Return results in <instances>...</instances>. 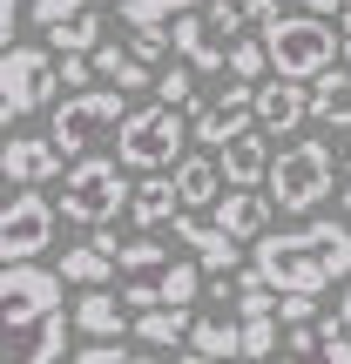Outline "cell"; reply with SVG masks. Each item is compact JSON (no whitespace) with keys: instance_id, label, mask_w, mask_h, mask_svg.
I'll use <instances>...</instances> for the list:
<instances>
[{"instance_id":"obj_1","label":"cell","mask_w":351,"mask_h":364,"mask_svg":"<svg viewBox=\"0 0 351 364\" xmlns=\"http://www.w3.org/2000/svg\"><path fill=\"white\" fill-rule=\"evenodd\" d=\"M263 41H271V68L290 81H318L325 68L345 61V27H325V14H277L271 27H263Z\"/></svg>"},{"instance_id":"obj_2","label":"cell","mask_w":351,"mask_h":364,"mask_svg":"<svg viewBox=\"0 0 351 364\" xmlns=\"http://www.w3.org/2000/svg\"><path fill=\"white\" fill-rule=\"evenodd\" d=\"M122 169H129L122 156H75V162H68V189L54 196L61 216L68 223H88V230H108V223L122 216V203L135 196V182Z\"/></svg>"},{"instance_id":"obj_3","label":"cell","mask_w":351,"mask_h":364,"mask_svg":"<svg viewBox=\"0 0 351 364\" xmlns=\"http://www.w3.org/2000/svg\"><path fill=\"white\" fill-rule=\"evenodd\" d=\"M189 108H169V102H149V108H129V122H122V162L129 169H176L182 162V142H189Z\"/></svg>"},{"instance_id":"obj_4","label":"cell","mask_w":351,"mask_h":364,"mask_svg":"<svg viewBox=\"0 0 351 364\" xmlns=\"http://www.w3.org/2000/svg\"><path fill=\"white\" fill-rule=\"evenodd\" d=\"M263 189H271V203L284 209V216H311L331 196V149L325 142H290L284 156H271Z\"/></svg>"},{"instance_id":"obj_5","label":"cell","mask_w":351,"mask_h":364,"mask_svg":"<svg viewBox=\"0 0 351 364\" xmlns=\"http://www.w3.org/2000/svg\"><path fill=\"white\" fill-rule=\"evenodd\" d=\"M257 270L277 284V297H290V290H304V297H325L338 277L325 270V257H318V243H311V230H263L257 236Z\"/></svg>"},{"instance_id":"obj_6","label":"cell","mask_w":351,"mask_h":364,"mask_svg":"<svg viewBox=\"0 0 351 364\" xmlns=\"http://www.w3.org/2000/svg\"><path fill=\"white\" fill-rule=\"evenodd\" d=\"M122 122H129V88H68V102L54 108L48 135H54V142H61V156L75 162L81 149L95 142V135L122 129Z\"/></svg>"},{"instance_id":"obj_7","label":"cell","mask_w":351,"mask_h":364,"mask_svg":"<svg viewBox=\"0 0 351 364\" xmlns=\"http://www.w3.org/2000/svg\"><path fill=\"white\" fill-rule=\"evenodd\" d=\"M243 27H250V14L243 7H230V0H209V7H189V14H176V54L189 68H230V48L243 41Z\"/></svg>"},{"instance_id":"obj_8","label":"cell","mask_w":351,"mask_h":364,"mask_svg":"<svg viewBox=\"0 0 351 364\" xmlns=\"http://www.w3.org/2000/svg\"><path fill=\"white\" fill-rule=\"evenodd\" d=\"M54 88H61L54 48H21V41H7V54H0V115H7V129L21 115H34L41 102H54Z\"/></svg>"},{"instance_id":"obj_9","label":"cell","mask_w":351,"mask_h":364,"mask_svg":"<svg viewBox=\"0 0 351 364\" xmlns=\"http://www.w3.org/2000/svg\"><path fill=\"white\" fill-rule=\"evenodd\" d=\"M54 209L61 203H48L41 189H14L7 216H0V257L7 263H34L41 250L54 243Z\"/></svg>"},{"instance_id":"obj_10","label":"cell","mask_w":351,"mask_h":364,"mask_svg":"<svg viewBox=\"0 0 351 364\" xmlns=\"http://www.w3.org/2000/svg\"><path fill=\"white\" fill-rule=\"evenodd\" d=\"M68 351V311H34V317H7V358L0 364H61Z\"/></svg>"},{"instance_id":"obj_11","label":"cell","mask_w":351,"mask_h":364,"mask_svg":"<svg viewBox=\"0 0 351 364\" xmlns=\"http://www.w3.org/2000/svg\"><path fill=\"white\" fill-rule=\"evenodd\" d=\"M189 129H196V142H209V149H223L230 135L257 129V81H230V88H223V102L196 108Z\"/></svg>"},{"instance_id":"obj_12","label":"cell","mask_w":351,"mask_h":364,"mask_svg":"<svg viewBox=\"0 0 351 364\" xmlns=\"http://www.w3.org/2000/svg\"><path fill=\"white\" fill-rule=\"evenodd\" d=\"M7 182L14 189H48L54 176L68 169V156H61V142H54V135H14L7 129Z\"/></svg>"},{"instance_id":"obj_13","label":"cell","mask_w":351,"mask_h":364,"mask_svg":"<svg viewBox=\"0 0 351 364\" xmlns=\"http://www.w3.org/2000/svg\"><path fill=\"white\" fill-rule=\"evenodd\" d=\"M61 270H41V263H7V277H0V304H7V317H34V311H54L61 304Z\"/></svg>"},{"instance_id":"obj_14","label":"cell","mask_w":351,"mask_h":364,"mask_svg":"<svg viewBox=\"0 0 351 364\" xmlns=\"http://www.w3.org/2000/svg\"><path fill=\"white\" fill-rule=\"evenodd\" d=\"M304 115H311V81H290V75L257 81V129L263 135H298Z\"/></svg>"},{"instance_id":"obj_15","label":"cell","mask_w":351,"mask_h":364,"mask_svg":"<svg viewBox=\"0 0 351 364\" xmlns=\"http://www.w3.org/2000/svg\"><path fill=\"white\" fill-rule=\"evenodd\" d=\"M75 331H81V338H129V331H135V304L122 297V290L95 284L88 297L75 304Z\"/></svg>"},{"instance_id":"obj_16","label":"cell","mask_w":351,"mask_h":364,"mask_svg":"<svg viewBox=\"0 0 351 364\" xmlns=\"http://www.w3.org/2000/svg\"><path fill=\"white\" fill-rule=\"evenodd\" d=\"M271 209H277V203H271V189H236V182H230V189L216 196V209H209V216H216L230 236L257 243V236H263V223H271Z\"/></svg>"},{"instance_id":"obj_17","label":"cell","mask_w":351,"mask_h":364,"mask_svg":"<svg viewBox=\"0 0 351 364\" xmlns=\"http://www.w3.org/2000/svg\"><path fill=\"white\" fill-rule=\"evenodd\" d=\"M129 216L142 223V230H162V223H176V216H182V189H176V176L142 169V182H135V196H129Z\"/></svg>"},{"instance_id":"obj_18","label":"cell","mask_w":351,"mask_h":364,"mask_svg":"<svg viewBox=\"0 0 351 364\" xmlns=\"http://www.w3.org/2000/svg\"><path fill=\"white\" fill-rule=\"evenodd\" d=\"M216 162H223V176H230L236 189H263V176H271V149H263V129L230 135V142L216 149Z\"/></svg>"},{"instance_id":"obj_19","label":"cell","mask_w":351,"mask_h":364,"mask_svg":"<svg viewBox=\"0 0 351 364\" xmlns=\"http://www.w3.org/2000/svg\"><path fill=\"white\" fill-rule=\"evenodd\" d=\"M176 189H182V209H216V196L230 189V176L209 156H182L176 162Z\"/></svg>"},{"instance_id":"obj_20","label":"cell","mask_w":351,"mask_h":364,"mask_svg":"<svg viewBox=\"0 0 351 364\" xmlns=\"http://www.w3.org/2000/svg\"><path fill=\"white\" fill-rule=\"evenodd\" d=\"M311 115L325 129H351V68H325L311 81Z\"/></svg>"},{"instance_id":"obj_21","label":"cell","mask_w":351,"mask_h":364,"mask_svg":"<svg viewBox=\"0 0 351 364\" xmlns=\"http://www.w3.org/2000/svg\"><path fill=\"white\" fill-rule=\"evenodd\" d=\"M108 270H115V250H108L102 236H95V243H75V250L61 257V277H68V284H81V290L108 284Z\"/></svg>"},{"instance_id":"obj_22","label":"cell","mask_w":351,"mask_h":364,"mask_svg":"<svg viewBox=\"0 0 351 364\" xmlns=\"http://www.w3.org/2000/svg\"><path fill=\"white\" fill-rule=\"evenodd\" d=\"M189 331H196L189 304H156V311L135 317V338H142V344H182Z\"/></svg>"},{"instance_id":"obj_23","label":"cell","mask_w":351,"mask_h":364,"mask_svg":"<svg viewBox=\"0 0 351 364\" xmlns=\"http://www.w3.org/2000/svg\"><path fill=\"white\" fill-rule=\"evenodd\" d=\"M203 257H169V263H162V270H156V284H162V304H196V297H203Z\"/></svg>"},{"instance_id":"obj_24","label":"cell","mask_w":351,"mask_h":364,"mask_svg":"<svg viewBox=\"0 0 351 364\" xmlns=\"http://www.w3.org/2000/svg\"><path fill=\"white\" fill-rule=\"evenodd\" d=\"M304 230H311V243H318V257H325V270L351 284V230H345V223H331V216H311Z\"/></svg>"},{"instance_id":"obj_25","label":"cell","mask_w":351,"mask_h":364,"mask_svg":"<svg viewBox=\"0 0 351 364\" xmlns=\"http://www.w3.org/2000/svg\"><path fill=\"white\" fill-rule=\"evenodd\" d=\"M189 344L209 358H243V317H196Z\"/></svg>"},{"instance_id":"obj_26","label":"cell","mask_w":351,"mask_h":364,"mask_svg":"<svg viewBox=\"0 0 351 364\" xmlns=\"http://www.w3.org/2000/svg\"><path fill=\"white\" fill-rule=\"evenodd\" d=\"M102 27H108V21L88 7V14H75V21L48 27V48H54V54H95V48H102Z\"/></svg>"},{"instance_id":"obj_27","label":"cell","mask_w":351,"mask_h":364,"mask_svg":"<svg viewBox=\"0 0 351 364\" xmlns=\"http://www.w3.org/2000/svg\"><path fill=\"white\" fill-rule=\"evenodd\" d=\"M196 75H203V68H189V61L176 54V61L156 75V102H169V108H196Z\"/></svg>"},{"instance_id":"obj_28","label":"cell","mask_w":351,"mask_h":364,"mask_svg":"<svg viewBox=\"0 0 351 364\" xmlns=\"http://www.w3.org/2000/svg\"><path fill=\"white\" fill-rule=\"evenodd\" d=\"M271 311H277V284L257 270V263H250L243 284H236V317H271Z\"/></svg>"},{"instance_id":"obj_29","label":"cell","mask_w":351,"mask_h":364,"mask_svg":"<svg viewBox=\"0 0 351 364\" xmlns=\"http://www.w3.org/2000/svg\"><path fill=\"white\" fill-rule=\"evenodd\" d=\"M129 48L142 54V61H162V54H176V27L169 21H135L129 27Z\"/></svg>"},{"instance_id":"obj_30","label":"cell","mask_w":351,"mask_h":364,"mask_svg":"<svg viewBox=\"0 0 351 364\" xmlns=\"http://www.w3.org/2000/svg\"><path fill=\"white\" fill-rule=\"evenodd\" d=\"M189 7H209V0H115V14L122 21H176V14H189Z\"/></svg>"},{"instance_id":"obj_31","label":"cell","mask_w":351,"mask_h":364,"mask_svg":"<svg viewBox=\"0 0 351 364\" xmlns=\"http://www.w3.org/2000/svg\"><path fill=\"white\" fill-rule=\"evenodd\" d=\"M230 75L236 81H263L271 75V41H236L230 48Z\"/></svg>"},{"instance_id":"obj_32","label":"cell","mask_w":351,"mask_h":364,"mask_svg":"<svg viewBox=\"0 0 351 364\" xmlns=\"http://www.w3.org/2000/svg\"><path fill=\"white\" fill-rule=\"evenodd\" d=\"M115 263L142 277V270H162L169 257H162V243H149V236H129V243H115Z\"/></svg>"},{"instance_id":"obj_33","label":"cell","mask_w":351,"mask_h":364,"mask_svg":"<svg viewBox=\"0 0 351 364\" xmlns=\"http://www.w3.org/2000/svg\"><path fill=\"white\" fill-rule=\"evenodd\" d=\"M75 364H156L149 351H122L115 338H95L88 351H75Z\"/></svg>"},{"instance_id":"obj_34","label":"cell","mask_w":351,"mask_h":364,"mask_svg":"<svg viewBox=\"0 0 351 364\" xmlns=\"http://www.w3.org/2000/svg\"><path fill=\"white\" fill-rule=\"evenodd\" d=\"M318 331H325V344H318L325 364H351V324H345V317H325Z\"/></svg>"},{"instance_id":"obj_35","label":"cell","mask_w":351,"mask_h":364,"mask_svg":"<svg viewBox=\"0 0 351 364\" xmlns=\"http://www.w3.org/2000/svg\"><path fill=\"white\" fill-rule=\"evenodd\" d=\"M277 351V324L271 317H243V358H271Z\"/></svg>"},{"instance_id":"obj_36","label":"cell","mask_w":351,"mask_h":364,"mask_svg":"<svg viewBox=\"0 0 351 364\" xmlns=\"http://www.w3.org/2000/svg\"><path fill=\"white\" fill-rule=\"evenodd\" d=\"M27 14H34L41 27H61V21H75V14H88V0H34Z\"/></svg>"},{"instance_id":"obj_37","label":"cell","mask_w":351,"mask_h":364,"mask_svg":"<svg viewBox=\"0 0 351 364\" xmlns=\"http://www.w3.org/2000/svg\"><path fill=\"white\" fill-rule=\"evenodd\" d=\"M88 81H102L95 75V54H61V88H88Z\"/></svg>"},{"instance_id":"obj_38","label":"cell","mask_w":351,"mask_h":364,"mask_svg":"<svg viewBox=\"0 0 351 364\" xmlns=\"http://www.w3.org/2000/svg\"><path fill=\"white\" fill-rule=\"evenodd\" d=\"M277 311H284V324H311V317H318V297L290 290V297H277Z\"/></svg>"},{"instance_id":"obj_39","label":"cell","mask_w":351,"mask_h":364,"mask_svg":"<svg viewBox=\"0 0 351 364\" xmlns=\"http://www.w3.org/2000/svg\"><path fill=\"white\" fill-rule=\"evenodd\" d=\"M318 344H325V331H318V324H290V338H284V351L298 358V351H318Z\"/></svg>"},{"instance_id":"obj_40","label":"cell","mask_w":351,"mask_h":364,"mask_svg":"<svg viewBox=\"0 0 351 364\" xmlns=\"http://www.w3.org/2000/svg\"><path fill=\"white\" fill-rule=\"evenodd\" d=\"M243 14H250V27H271L284 7H277V0H243Z\"/></svg>"},{"instance_id":"obj_41","label":"cell","mask_w":351,"mask_h":364,"mask_svg":"<svg viewBox=\"0 0 351 364\" xmlns=\"http://www.w3.org/2000/svg\"><path fill=\"white\" fill-rule=\"evenodd\" d=\"M14 14H21V0H0V34L14 41Z\"/></svg>"},{"instance_id":"obj_42","label":"cell","mask_w":351,"mask_h":364,"mask_svg":"<svg viewBox=\"0 0 351 364\" xmlns=\"http://www.w3.org/2000/svg\"><path fill=\"white\" fill-rule=\"evenodd\" d=\"M176 364H230V358H209V351H196V344H189V351H182Z\"/></svg>"},{"instance_id":"obj_43","label":"cell","mask_w":351,"mask_h":364,"mask_svg":"<svg viewBox=\"0 0 351 364\" xmlns=\"http://www.w3.org/2000/svg\"><path fill=\"white\" fill-rule=\"evenodd\" d=\"M298 7H311V14H345V0H298Z\"/></svg>"},{"instance_id":"obj_44","label":"cell","mask_w":351,"mask_h":364,"mask_svg":"<svg viewBox=\"0 0 351 364\" xmlns=\"http://www.w3.org/2000/svg\"><path fill=\"white\" fill-rule=\"evenodd\" d=\"M338 317H345V324H351V284H345V297H338Z\"/></svg>"},{"instance_id":"obj_45","label":"cell","mask_w":351,"mask_h":364,"mask_svg":"<svg viewBox=\"0 0 351 364\" xmlns=\"http://www.w3.org/2000/svg\"><path fill=\"white\" fill-rule=\"evenodd\" d=\"M338 27H345V34H351V0H345V14H338Z\"/></svg>"},{"instance_id":"obj_46","label":"cell","mask_w":351,"mask_h":364,"mask_svg":"<svg viewBox=\"0 0 351 364\" xmlns=\"http://www.w3.org/2000/svg\"><path fill=\"white\" fill-rule=\"evenodd\" d=\"M345 68H351V34H345Z\"/></svg>"}]
</instances>
